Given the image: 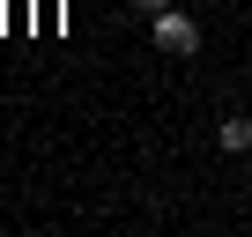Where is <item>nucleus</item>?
Masks as SVG:
<instances>
[{"instance_id": "f257e3e1", "label": "nucleus", "mask_w": 252, "mask_h": 237, "mask_svg": "<svg viewBox=\"0 0 252 237\" xmlns=\"http://www.w3.org/2000/svg\"><path fill=\"white\" fill-rule=\"evenodd\" d=\"M149 30H156V52H171V59H193V52H200V23H193L186 8L149 15Z\"/></svg>"}, {"instance_id": "f03ea898", "label": "nucleus", "mask_w": 252, "mask_h": 237, "mask_svg": "<svg viewBox=\"0 0 252 237\" xmlns=\"http://www.w3.org/2000/svg\"><path fill=\"white\" fill-rule=\"evenodd\" d=\"M215 148L245 156V148H252V118H222V126H215Z\"/></svg>"}, {"instance_id": "7ed1b4c3", "label": "nucleus", "mask_w": 252, "mask_h": 237, "mask_svg": "<svg viewBox=\"0 0 252 237\" xmlns=\"http://www.w3.org/2000/svg\"><path fill=\"white\" fill-rule=\"evenodd\" d=\"M134 8H141V15H163V8H171V0H134Z\"/></svg>"}]
</instances>
